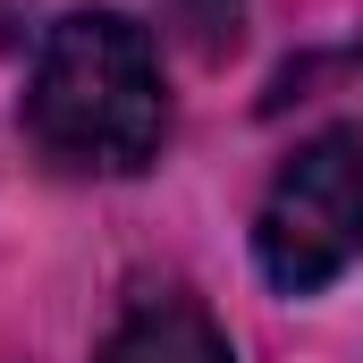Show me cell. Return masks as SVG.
Instances as JSON below:
<instances>
[{
    "label": "cell",
    "mask_w": 363,
    "mask_h": 363,
    "mask_svg": "<svg viewBox=\"0 0 363 363\" xmlns=\"http://www.w3.org/2000/svg\"><path fill=\"white\" fill-rule=\"evenodd\" d=\"M93 363H237V355H228V330L194 296H135L110 321Z\"/></svg>",
    "instance_id": "obj_3"
},
{
    "label": "cell",
    "mask_w": 363,
    "mask_h": 363,
    "mask_svg": "<svg viewBox=\"0 0 363 363\" xmlns=\"http://www.w3.org/2000/svg\"><path fill=\"white\" fill-rule=\"evenodd\" d=\"M26 135L43 161L77 178H135L169 144V93L152 34L110 17V9H68L26 77Z\"/></svg>",
    "instance_id": "obj_1"
},
{
    "label": "cell",
    "mask_w": 363,
    "mask_h": 363,
    "mask_svg": "<svg viewBox=\"0 0 363 363\" xmlns=\"http://www.w3.org/2000/svg\"><path fill=\"white\" fill-rule=\"evenodd\" d=\"M161 9L186 34V51H203V60L237 51V34H245V0H161Z\"/></svg>",
    "instance_id": "obj_4"
},
{
    "label": "cell",
    "mask_w": 363,
    "mask_h": 363,
    "mask_svg": "<svg viewBox=\"0 0 363 363\" xmlns=\"http://www.w3.org/2000/svg\"><path fill=\"white\" fill-rule=\"evenodd\" d=\"M254 262L287 296H313L363 262V127H321L287 152L254 211Z\"/></svg>",
    "instance_id": "obj_2"
}]
</instances>
